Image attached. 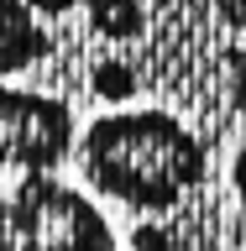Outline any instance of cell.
Here are the masks:
<instances>
[{
    "mask_svg": "<svg viewBox=\"0 0 246 251\" xmlns=\"http://www.w3.org/2000/svg\"><path fill=\"white\" fill-rule=\"evenodd\" d=\"M152 26L131 52L147 94L225 147L246 126V0H147Z\"/></svg>",
    "mask_w": 246,
    "mask_h": 251,
    "instance_id": "6da1fadb",
    "label": "cell"
},
{
    "mask_svg": "<svg viewBox=\"0 0 246 251\" xmlns=\"http://www.w3.org/2000/svg\"><path fill=\"white\" fill-rule=\"evenodd\" d=\"M220 147L189 126L168 105H141V110H105L79 131L74 162L79 178L94 199H110L126 215H168L189 194H199L210 178H220Z\"/></svg>",
    "mask_w": 246,
    "mask_h": 251,
    "instance_id": "7a4b0ae2",
    "label": "cell"
},
{
    "mask_svg": "<svg viewBox=\"0 0 246 251\" xmlns=\"http://www.w3.org/2000/svg\"><path fill=\"white\" fill-rule=\"evenodd\" d=\"M5 251H121V241L84 188L37 173L11 188Z\"/></svg>",
    "mask_w": 246,
    "mask_h": 251,
    "instance_id": "3957f363",
    "label": "cell"
},
{
    "mask_svg": "<svg viewBox=\"0 0 246 251\" xmlns=\"http://www.w3.org/2000/svg\"><path fill=\"white\" fill-rule=\"evenodd\" d=\"M79 147L74 100L53 89H16L0 84V173L37 178L58 173Z\"/></svg>",
    "mask_w": 246,
    "mask_h": 251,
    "instance_id": "277c9868",
    "label": "cell"
},
{
    "mask_svg": "<svg viewBox=\"0 0 246 251\" xmlns=\"http://www.w3.org/2000/svg\"><path fill=\"white\" fill-rule=\"evenodd\" d=\"M246 209L236 204L231 178L220 173L199 194H189L168 215H147L131 225V251H241Z\"/></svg>",
    "mask_w": 246,
    "mask_h": 251,
    "instance_id": "5b68a950",
    "label": "cell"
},
{
    "mask_svg": "<svg viewBox=\"0 0 246 251\" xmlns=\"http://www.w3.org/2000/svg\"><path fill=\"white\" fill-rule=\"evenodd\" d=\"M47 52H53V21H42L27 0H0V78L42 68Z\"/></svg>",
    "mask_w": 246,
    "mask_h": 251,
    "instance_id": "8992f818",
    "label": "cell"
},
{
    "mask_svg": "<svg viewBox=\"0 0 246 251\" xmlns=\"http://www.w3.org/2000/svg\"><path fill=\"white\" fill-rule=\"evenodd\" d=\"M79 21L100 47L110 52H137L147 26H152V11L147 0H84L79 5Z\"/></svg>",
    "mask_w": 246,
    "mask_h": 251,
    "instance_id": "52a82bcc",
    "label": "cell"
},
{
    "mask_svg": "<svg viewBox=\"0 0 246 251\" xmlns=\"http://www.w3.org/2000/svg\"><path fill=\"white\" fill-rule=\"evenodd\" d=\"M225 178H231V194H236V204L246 209V136L231 147V157H225Z\"/></svg>",
    "mask_w": 246,
    "mask_h": 251,
    "instance_id": "ba28073f",
    "label": "cell"
},
{
    "mask_svg": "<svg viewBox=\"0 0 246 251\" xmlns=\"http://www.w3.org/2000/svg\"><path fill=\"white\" fill-rule=\"evenodd\" d=\"M27 5L42 16V21H68V16H79L84 0H27Z\"/></svg>",
    "mask_w": 246,
    "mask_h": 251,
    "instance_id": "9c48e42d",
    "label": "cell"
},
{
    "mask_svg": "<svg viewBox=\"0 0 246 251\" xmlns=\"http://www.w3.org/2000/svg\"><path fill=\"white\" fill-rule=\"evenodd\" d=\"M5 215H11V194L0 188V251H5Z\"/></svg>",
    "mask_w": 246,
    "mask_h": 251,
    "instance_id": "30bf717a",
    "label": "cell"
},
{
    "mask_svg": "<svg viewBox=\"0 0 246 251\" xmlns=\"http://www.w3.org/2000/svg\"><path fill=\"white\" fill-rule=\"evenodd\" d=\"M241 136H246V126H241Z\"/></svg>",
    "mask_w": 246,
    "mask_h": 251,
    "instance_id": "8fae6325",
    "label": "cell"
}]
</instances>
